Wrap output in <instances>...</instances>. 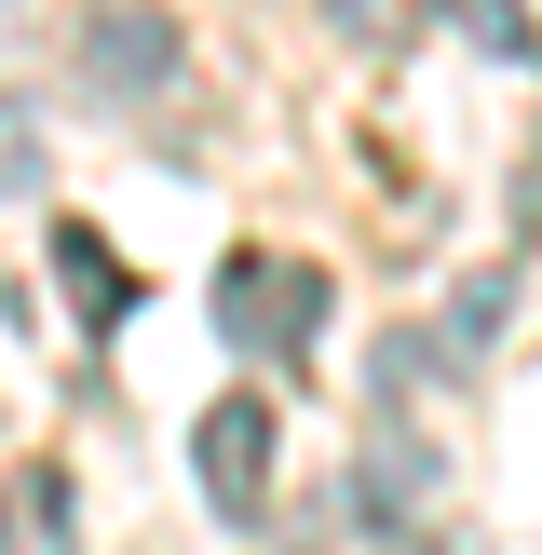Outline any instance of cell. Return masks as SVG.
Returning a JSON list of instances; mask_svg holds the SVG:
<instances>
[{
	"mask_svg": "<svg viewBox=\"0 0 542 555\" xmlns=\"http://www.w3.org/2000/svg\"><path fill=\"white\" fill-rule=\"evenodd\" d=\"M41 177H54V163H41V122L0 95V190H41Z\"/></svg>",
	"mask_w": 542,
	"mask_h": 555,
	"instance_id": "cell-9",
	"label": "cell"
},
{
	"mask_svg": "<svg viewBox=\"0 0 542 555\" xmlns=\"http://www.w3.org/2000/svg\"><path fill=\"white\" fill-rule=\"evenodd\" d=\"M515 312V271H475V285L448 298V352H488V325Z\"/></svg>",
	"mask_w": 542,
	"mask_h": 555,
	"instance_id": "cell-7",
	"label": "cell"
},
{
	"mask_svg": "<svg viewBox=\"0 0 542 555\" xmlns=\"http://www.w3.org/2000/svg\"><path fill=\"white\" fill-rule=\"evenodd\" d=\"M190 475H204V502L231 515V529H258V515H271V475H285V421H271L258 393H217L204 421H190Z\"/></svg>",
	"mask_w": 542,
	"mask_h": 555,
	"instance_id": "cell-2",
	"label": "cell"
},
{
	"mask_svg": "<svg viewBox=\"0 0 542 555\" xmlns=\"http://www.w3.org/2000/svg\"><path fill=\"white\" fill-rule=\"evenodd\" d=\"M54 271H68V298H81V325H122L136 312V285H122V258H108L81 217H54Z\"/></svg>",
	"mask_w": 542,
	"mask_h": 555,
	"instance_id": "cell-5",
	"label": "cell"
},
{
	"mask_svg": "<svg viewBox=\"0 0 542 555\" xmlns=\"http://www.w3.org/2000/svg\"><path fill=\"white\" fill-rule=\"evenodd\" d=\"M325 325V271L312 258H271V244H244L231 271H217V339L231 352H271V366H298Z\"/></svg>",
	"mask_w": 542,
	"mask_h": 555,
	"instance_id": "cell-1",
	"label": "cell"
},
{
	"mask_svg": "<svg viewBox=\"0 0 542 555\" xmlns=\"http://www.w3.org/2000/svg\"><path fill=\"white\" fill-rule=\"evenodd\" d=\"M434 488H448V475H434V448H421L406 421H379L366 448H352V515H366L379 542H406V529H421V515H434Z\"/></svg>",
	"mask_w": 542,
	"mask_h": 555,
	"instance_id": "cell-4",
	"label": "cell"
},
{
	"mask_svg": "<svg viewBox=\"0 0 542 555\" xmlns=\"http://www.w3.org/2000/svg\"><path fill=\"white\" fill-rule=\"evenodd\" d=\"M177 14H163V0H95V14H81V81H95L108 108H150L163 81H177Z\"/></svg>",
	"mask_w": 542,
	"mask_h": 555,
	"instance_id": "cell-3",
	"label": "cell"
},
{
	"mask_svg": "<svg viewBox=\"0 0 542 555\" xmlns=\"http://www.w3.org/2000/svg\"><path fill=\"white\" fill-rule=\"evenodd\" d=\"M448 27H461V41H488V54H529V41H542L529 0H448Z\"/></svg>",
	"mask_w": 542,
	"mask_h": 555,
	"instance_id": "cell-8",
	"label": "cell"
},
{
	"mask_svg": "<svg viewBox=\"0 0 542 555\" xmlns=\"http://www.w3.org/2000/svg\"><path fill=\"white\" fill-rule=\"evenodd\" d=\"M325 27H339V41H379V54H393L421 14H406V0H325Z\"/></svg>",
	"mask_w": 542,
	"mask_h": 555,
	"instance_id": "cell-10",
	"label": "cell"
},
{
	"mask_svg": "<svg viewBox=\"0 0 542 555\" xmlns=\"http://www.w3.org/2000/svg\"><path fill=\"white\" fill-rule=\"evenodd\" d=\"M68 515H81V488L54 475V461H27V475H14V502H0V529H41V542H68Z\"/></svg>",
	"mask_w": 542,
	"mask_h": 555,
	"instance_id": "cell-6",
	"label": "cell"
}]
</instances>
